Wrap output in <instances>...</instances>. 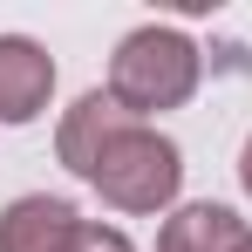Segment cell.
Instances as JSON below:
<instances>
[{
	"mask_svg": "<svg viewBox=\"0 0 252 252\" xmlns=\"http://www.w3.org/2000/svg\"><path fill=\"white\" fill-rule=\"evenodd\" d=\"M239 184H246V198H252V136H246V150H239Z\"/></svg>",
	"mask_w": 252,
	"mask_h": 252,
	"instance_id": "obj_8",
	"label": "cell"
},
{
	"mask_svg": "<svg viewBox=\"0 0 252 252\" xmlns=\"http://www.w3.org/2000/svg\"><path fill=\"white\" fill-rule=\"evenodd\" d=\"M55 95V55L34 34H0V123H34Z\"/></svg>",
	"mask_w": 252,
	"mask_h": 252,
	"instance_id": "obj_4",
	"label": "cell"
},
{
	"mask_svg": "<svg viewBox=\"0 0 252 252\" xmlns=\"http://www.w3.org/2000/svg\"><path fill=\"white\" fill-rule=\"evenodd\" d=\"M198 75H205L198 41L184 28H164V21L129 28L123 41H116V55H109V95L123 102L136 123H150L164 109H184L198 95Z\"/></svg>",
	"mask_w": 252,
	"mask_h": 252,
	"instance_id": "obj_1",
	"label": "cell"
},
{
	"mask_svg": "<svg viewBox=\"0 0 252 252\" xmlns=\"http://www.w3.org/2000/svg\"><path fill=\"white\" fill-rule=\"evenodd\" d=\"M82 211L68 198H48V191H28L0 211V252H68L82 239Z\"/></svg>",
	"mask_w": 252,
	"mask_h": 252,
	"instance_id": "obj_5",
	"label": "cell"
},
{
	"mask_svg": "<svg viewBox=\"0 0 252 252\" xmlns=\"http://www.w3.org/2000/svg\"><path fill=\"white\" fill-rule=\"evenodd\" d=\"M252 225L239 218L232 205H177L157 232V252H246Z\"/></svg>",
	"mask_w": 252,
	"mask_h": 252,
	"instance_id": "obj_6",
	"label": "cell"
},
{
	"mask_svg": "<svg viewBox=\"0 0 252 252\" xmlns=\"http://www.w3.org/2000/svg\"><path fill=\"white\" fill-rule=\"evenodd\" d=\"M68 252H136V246H129L116 225H82V239H75Z\"/></svg>",
	"mask_w": 252,
	"mask_h": 252,
	"instance_id": "obj_7",
	"label": "cell"
},
{
	"mask_svg": "<svg viewBox=\"0 0 252 252\" xmlns=\"http://www.w3.org/2000/svg\"><path fill=\"white\" fill-rule=\"evenodd\" d=\"M89 184H95L116 211H170L177 191H184V150L170 143L164 129L129 123L123 136L109 143V157L95 164Z\"/></svg>",
	"mask_w": 252,
	"mask_h": 252,
	"instance_id": "obj_2",
	"label": "cell"
},
{
	"mask_svg": "<svg viewBox=\"0 0 252 252\" xmlns=\"http://www.w3.org/2000/svg\"><path fill=\"white\" fill-rule=\"evenodd\" d=\"M129 123H136V116H129L109 89H89V95L68 102V116L55 129V150H62V164L75 170V177H95V164L109 157V143H116Z\"/></svg>",
	"mask_w": 252,
	"mask_h": 252,
	"instance_id": "obj_3",
	"label": "cell"
},
{
	"mask_svg": "<svg viewBox=\"0 0 252 252\" xmlns=\"http://www.w3.org/2000/svg\"><path fill=\"white\" fill-rule=\"evenodd\" d=\"M246 252H252V239H246Z\"/></svg>",
	"mask_w": 252,
	"mask_h": 252,
	"instance_id": "obj_9",
	"label": "cell"
}]
</instances>
